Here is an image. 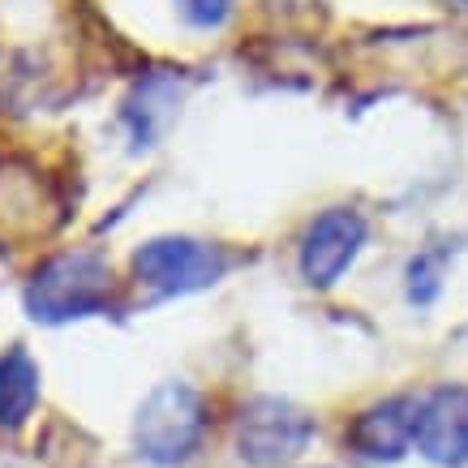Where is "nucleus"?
Here are the masks:
<instances>
[{
	"mask_svg": "<svg viewBox=\"0 0 468 468\" xmlns=\"http://www.w3.org/2000/svg\"><path fill=\"white\" fill-rule=\"evenodd\" d=\"M314 439V417L284 396H258L237 417V455L254 468L292 464Z\"/></svg>",
	"mask_w": 468,
	"mask_h": 468,
	"instance_id": "obj_4",
	"label": "nucleus"
},
{
	"mask_svg": "<svg viewBox=\"0 0 468 468\" xmlns=\"http://www.w3.org/2000/svg\"><path fill=\"white\" fill-rule=\"evenodd\" d=\"M232 267V258L198 237H151L133 254V275L159 297H189L219 284Z\"/></svg>",
	"mask_w": 468,
	"mask_h": 468,
	"instance_id": "obj_3",
	"label": "nucleus"
},
{
	"mask_svg": "<svg viewBox=\"0 0 468 468\" xmlns=\"http://www.w3.org/2000/svg\"><path fill=\"white\" fill-rule=\"evenodd\" d=\"M442 258L439 254H417L409 262V301L412 305H430L442 288Z\"/></svg>",
	"mask_w": 468,
	"mask_h": 468,
	"instance_id": "obj_10",
	"label": "nucleus"
},
{
	"mask_svg": "<svg viewBox=\"0 0 468 468\" xmlns=\"http://www.w3.org/2000/svg\"><path fill=\"white\" fill-rule=\"evenodd\" d=\"M464 5H468V0H464Z\"/></svg>",
	"mask_w": 468,
	"mask_h": 468,
	"instance_id": "obj_12",
	"label": "nucleus"
},
{
	"mask_svg": "<svg viewBox=\"0 0 468 468\" xmlns=\"http://www.w3.org/2000/svg\"><path fill=\"white\" fill-rule=\"evenodd\" d=\"M176 14L194 30H219L232 17V0H176Z\"/></svg>",
	"mask_w": 468,
	"mask_h": 468,
	"instance_id": "obj_11",
	"label": "nucleus"
},
{
	"mask_svg": "<svg viewBox=\"0 0 468 468\" xmlns=\"http://www.w3.org/2000/svg\"><path fill=\"white\" fill-rule=\"evenodd\" d=\"M207 434V404L189 383H159L133 417V452L155 468L194 460Z\"/></svg>",
	"mask_w": 468,
	"mask_h": 468,
	"instance_id": "obj_2",
	"label": "nucleus"
},
{
	"mask_svg": "<svg viewBox=\"0 0 468 468\" xmlns=\"http://www.w3.org/2000/svg\"><path fill=\"white\" fill-rule=\"evenodd\" d=\"M417 404L412 396H391L369 404L348 430L353 452L369 464H396L409 455V447H417Z\"/></svg>",
	"mask_w": 468,
	"mask_h": 468,
	"instance_id": "obj_7",
	"label": "nucleus"
},
{
	"mask_svg": "<svg viewBox=\"0 0 468 468\" xmlns=\"http://www.w3.org/2000/svg\"><path fill=\"white\" fill-rule=\"evenodd\" d=\"M39 404V366L27 348H9L0 356V426H22Z\"/></svg>",
	"mask_w": 468,
	"mask_h": 468,
	"instance_id": "obj_9",
	"label": "nucleus"
},
{
	"mask_svg": "<svg viewBox=\"0 0 468 468\" xmlns=\"http://www.w3.org/2000/svg\"><path fill=\"white\" fill-rule=\"evenodd\" d=\"M417 452L439 468L468 464V387H434L417 404Z\"/></svg>",
	"mask_w": 468,
	"mask_h": 468,
	"instance_id": "obj_6",
	"label": "nucleus"
},
{
	"mask_svg": "<svg viewBox=\"0 0 468 468\" xmlns=\"http://www.w3.org/2000/svg\"><path fill=\"white\" fill-rule=\"evenodd\" d=\"M366 237L369 228L361 219V211L353 207H331L305 228L301 237V254H297V267H301V280L310 288H335L340 275L356 262V254L366 250Z\"/></svg>",
	"mask_w": 468,
	"mask_h": 468,
	"instance_id": "obj_5",
	"label": "nucleus"
},
{
	"mask_svg": "<svg viewBox=\"0 0 468 468\" xmlns=\"http://www.w3.org/2000/svg\"><path fill=\"white\" fill-rule=\"evenodd\" d=\"M181 78H172V69L151 73L133 86V95L121 108V121L129 129V143L133 151H151L159 143V133L172 125V116L181 112Z\"/></svg>",
	"mask_w": 468,
	"mask_h": 468,
	"instance_id": "obj_8",
	"label": "nucleus"
},
{
	"mask_svg": "<svg viewBox=\"0 0 468 468\" xmlns=\"http://www.w3.org/2000/svg\"><path fill=\"white\" fill-rule=\"evenodd\" d=\"M27 314L43 326L95 318L112 305V267L95 250H69L39 262L27 280Z\"/></svg>",
	"mask_w": 468,
	"mask_h": 468,
	"instance_id": "obj_1",
	"label": "nucleus"
}]
</instances>
